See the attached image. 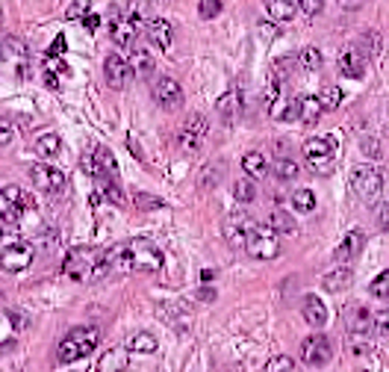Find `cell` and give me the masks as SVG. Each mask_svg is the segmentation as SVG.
I'll return each mask as SVG.
<instances>
[{
    "label": "cell",
    "mask_w": 389,
    "mask_h": 372,
    "mask_svg": "<svg viewBox=\"0 0 389 372\" xmlns=\"http://www.w3.org/2000/svg\"><path fill=\"white\" fill-rule=\"evenodd\" d=\"M109 263L115 272H160L162 251L145 240H133V243L109 248Z\"/></svg>",
    "instance_id": "cell-1"
},
{
    "label": "cell",
    "mask_w": 389,
    "mask_h": 372,
    "mask_svg": "<svg viewBox=\"0 0 389 372\" xmlns=\"http://www.w3.org/2000/svg\"><path fill=\"white\" fill-rule=\"evenodd\" d=\"M112 269L107 248H71L62 260V272L71 281H97Z\"/></svg>",
    "instance_id": "cell-2"
},
{
    "label": "cell",
    "mask_w": 389,
    "mask_h": 372,
    "mask_svg": "<svg viewBox=\"0 0 389 372\" xmlns=\"http://www.w3.org/2000/svg\"><path fill=\"white\" fill-rule=\"evenodd\" d=\"M97 343H100V331L95 325H80V328H74L62 337L56 358L62 364H74L80 358H86V354H92L97 349Z\"/></svg>",
    "instance_id": "cell-3"
},
{
    "label": "cell",
    "mask_w": 389,
    "mask_h": 372,
    "mask_svg": "<svg viewBox=\"0 0 389 372\" xmlns=\"http://www.w3.org/2000/svg\"><path fill=\"white\" fill-rule=\"evenodd\" d=\"M351 190L354 195H357L363 204H375V201L381 198L383 192V175L378 172L375 165H354V172H351Z\"/></svg>",
    "instance_id": "cell-4"
},
{
    "label": "cell",
    "mask_w": 389,
    "mask_h": 372,
    "mask_svg": "<svg viewBox=\"0 0 389 372\" xmlns=\"http://www.w3.org/2000/svg\"><path fill=\"white\" fill-rule=\"evenodd\" d=\"M207 133H210V122H207V115L192 112V115L183 122L180 133H177V145H180V151H183V154H195V151H198L201 145H204Z\"/></svg>",
    "instance_id": "cell-5"
},
{
    "label": "cell",
    "mask_w": 389,
    "mask_h": 372,
    "mask_svg": "<svg viewBox=\"0 0 389 372\" xmlns=\"http://www.w3.org/2000/svg\"><path fill=\"white\" fill-rule=\"evenodd\" d=\"M245 251L253 260H275L280 255V240H277V233L268 225H257V228H253V233L248 236Z\"/></svg>",
    "instance_id": "cell-6"
},
{
    "label": "cell",
    "mask_w": 389,
    "mask_h": 372,
    "mask_svg": "<svg viewBox=\"0 0 389 372\" xmlns=\"http://www.w3.org/2000/svg\"><path fill=\"white\" fill-rule=\"evenodd\" d=\"M333 157H336V145L330 136H313L304 142V160L313 172H328L333 165Z\"/></svg>",
    "instance_id": "cell-7"
},
{
    "label": "cell",
    "mask_w": 389,
    "mask_h": 372,
    "mask_svg": "<svg viewBox=\"0 0 389 372\" xmlns=\"http://www.w3.org/2000/svg\"><path fill=\"white\" fill-rule=\"evenodd\" d=\"M253 228H257V222L245 213V210H236L225 219V240L233 245V248H245L248 245V236L253 233Z\"/></svg>",
    "instance_id": "cell-8"
},
{
    "label": "cell",
    "mask_w": 389,
    "mask_h": 372,
    "mask_svg": "<svg viewBox=\"0 0 389 372\" xmlns=\"http://www.w3.org/2000/svg\"><path fill=\"white\" fill-rule=\"evenodd\" d=\"M32 257H36V248H32L30 243H21V240H4V269L6 272H24V269L32 263Z\"/></svg>",
    "instance_id": "cell-9"
},
{
    "label": "cell",
    "mask_w": 389,
    "mask_h": 372,
    "mask_svg": "<svg viewBox=\"0 0 389 372\" xmlns=\"http://www.w3.org/2000/svg\"><path fill=\"white\" fill-rule=\"evenodd\" d=\"M245 110V98H242V83L236 80L233 86L222 95V100H218V115H222L225 127H233L236 122H239V115Z\"/></svg>",
    "instance_id": "cell-10"
},
{
    "label": "cell",
    "mask_w": 389,
    "mask_h": 372,
    "mask_svg": "<svg viewBox=\"0 0 389 372\" xmlns=\"http://www.w3.org/2000/svg\"><path fill=\"white\" fill-rule=\"evenodd\" d=\"M330 354H333V346L325 334H313L301 346V361L307 366H325L330 361Z\"/></svg>",
    "instance_id": "cell-11"
},
{
    "label": "cell",
    "mask_w": 389,
    "mask_h": 372,
    "mask_svg": "<svg viewBox=\"0 0 389 372\" xmlns=\"http://www.w3.org/2000/svg\"><path fill=\"white\" fill-rule=\"evenodd\" d=\"M133 69H130V59L121 54H109L104 59V77H107V86L109 89H124L127 80H130Z\"/></svg>",
    "instance_id": "cell-12"
},
{
    "label": "cell",
    "mask_w": 389,
    "mask_h": 372,
    "mask_svg": "<svg viewBox=\"0 0 389 372\" xmlns=\"http://www.w3.org/2000/svg\"><path fill=\"white\" fill-rule=\"evenodd\" d=\"M30 178H32V183H36L42 192H59L62 186H65V175L59 172V168L47 165V163L30 165Z\"/></svg>",
    "instance_id": "cell-13"
},
{
    "label": "cell",
    "mask_w": 389,
    "mask_h": 372,
    "mask_svg": "<svg viewBox=\"0 0 389 372\" xmlns=\"http://www.w3.org/2000/svg\"><path fill=\"white\" fill-rule=\"evenodd\" d=\"M154 100L162 107V110H174L183 104V89L174 77H160L154 83Z\"/></svg>",
    "instance_id": "cell-14"
},
{
    "label": "cell",
    "mask_w": 389,
    "mask_h": 372,
    "mask_svg": "<svg viewBox=\"0 0 389 372\" xmlns=\"http://www.w3.org/2000/svg\"><path fill=\"white\" fill-rule=\"evenodd\" d=\"M336 65H340V74H345V77H363V71H366V57H363V50L357 47V42L354 45H345L342 50H340V59H336Z\"/></svg>",
    "instance_id": "cell-15"
},
{
    "label": "cell",
    "mask_w": 389,
    "mask_h": 372,
    "mask_svg": "<svg viewBox=\"0 0 389 372\" xmlns=\"http://www.w3.org/2000/svg\"><path fill=\"white\" fill-rule=\"evenodd\" d=\"M130 69H133V74H136V77L148 80L150 74H154V69H157V57H154V50H150L148 45H133Z\"/></svg>",
    "instance_id": "cell-16"
},
{
    "label": "cell",
    "mask_w": 389,
    "mask_h": 372,
    "mask_svg": "<svg viewBox=\"0 0 389 372\" xmlns=\"http://www.w3.org/2000/svg\"><path fill=\"white\" fill-rule=\"evenodd\" d=\"M145 33H148V42L154 45L157 50H168L172 42H174V30H172V24H168L165 18H150L145 24Z\"/></svg>",
    "instance_id": "cell-17"
},
{
    "label": "cell",
    "mask_w": 389,
    "mask_h": 372,
    "mask_svg": "<svg viewBox=\"0 0 389 372\" xmlns=\"http://www.w3.org/2000/svg\"><path fill=\"white\" fill-rule=\"evenodd\" d=\"M136 24H133L127 15H118V18H112V42L118 45V47H133L136 45Z\"/></svg>",
    "instance_id": "cell-18"
},
{
    "label": "cell",
    "mask_w": 389,
    "mask_h": 372,
    "mask_svg": "<svg viewBox=\"0 0 389 372\" xmlns=\"http://www.w3.org/2000/svg\"><path fill=\"white\" fill-rule=\"evenodd\" d=\"M304 319H307V325H313V328H321L328 322V308H325V301H321L318 296H304Z\"/></svg>",
    "instance_id": "cell-19"
},
{
    "label": "cell",
    "mask_w": 389,
    "mask_h": 372,
    "mask_svg": "<svg viewBox=\"0 0 389 372\" xmlns=\"http://www.w3.org/2000/svg\"><path fill=\"white\" fill-rule=\"evenodd\" d=\"M363 243H366V236L360 233V231H348L345 236H342V243H340V248H336V260L340 263H348V260H354L363 251Z\"/></svg>",
    "instance_id": "cell-20"
},
{
    "label": "cell",
    "mask_w": 389,
    "mask_h": 372,
    "mask_svg": "<svg viewBox=\"0 0 389 372\" xmlns=\"http://www.w3.org/2000/svg\"><path fill=\"white\" fill-rule=\"evenodd\" d=\"M375 319L378 316H371L366 308H351L348 316H345V322H348L351 334H371V328H375Z\"/></svg>",
    "instance_id": "cell-21"
},
{
    "label": "cell",
    "mask_w": 389,
    "mask_h": 372,
    "mask_svg": "<svg viewBox=\"0 0 389 372\" xmlns=\"http://www.w3.org/2000/svg\"><path fill=\"white\" fill-rule=\"evenodd\" d=\"M295 12H298V6L292 4V0H265V15H268V18H272L275 24L292 21Z\"/></svg>",
    "instance_id": "cell-22"
},
{
    "label": "cell",
    "mask_w": 389,
    "mask_h": 372,
    "mask_svg": "<svg viewBox=\"0 0 389 372\" xmlns=\"http://www.w3.org/2000/svg\"><path fill=\"white\" fill-rule=\"evenodd\" d=\"M242 172H245V178H251V180H260V178H265V172H268V163H265V157L260 154V151H251V154L242 157Z\"/></svg>",
    "instance_id": "cell-23"
},
{
    "label": "cell",
    "mask_w": 389,
    "mask_h": 372,
    "mask_svg": "<svg viewBox=\"0 0 389 372\" xmlns=\"http://www.w3.org/2000/svg\"><path fill=\"white\" fill-rule=\"evenodd\" d=\"M328 293H342L345 286H351V269L348 266H340V269H330V272L321 278Z\"/></svg>",
    "instance_id": "cell-24"
},
{
    "label": "cell",
    "mask_w": 389,
    "mask_h": 372,
    "mask_svg": "<svg viewBox=\"0 0 389 372\" xmlns=\"http://www.w3.org/2000/svg\"><path fill=\"white\" fill-rule=\"evenodd\" d=\"M100 372H121L127 369V349H109L104 358H100Z\"/></svg>",
    "instance_id": "cell-25"
},
{
    "label": "cell",
    "mask_w": 389,
    "mask_h": 372,
    "mask_svg": "<svg viewBox=\"0 0 389 372\" xmlns=\"http://www.w3.org/2000/svg\"><path fill=\"white\" fill-rule=\"evenodd\" d=\"M321 112H325V107H321L318 95H307V98H304V104H301V122L304 124H316L318 118H321Z\"/></svg>",
    "instance_id": "cell-26"
},
{
    "label": "cell",
    "mask_w": 389,
    "mask_h": 372,
    "mask_svg": "<svg viewBox=\"0 0 389 372\" xmlns=\"http://www.w3.org/2000/svg\"><path fill=\"white\" fill-rule=\"evenodd\" d=\"M59 151H62V139L56 136V133H44V136H39L36 139V154L39 157H56L59 154Z\"/></svg>",
    "instance_id": "cell-27"
},
{
    "label": "cell",
    "mask_w": 389,
    "mask_h": 372,
    "mask_svg": "<svg viewBox=\"0 0 389 372\" xmlns=\"http://www.w3.org/2000/svg\"><path fill=\"white\" fill-rule=\"evenodd\" d=\"M127 349L136 351V354H150V351H157V337L148 334V331H139V334L130 337V346Z\"/></svg>",
    "instance_id": "cell-28"
},
{
    "label": "cell",
    "mask_w": 389,
    "mask_h": 372,
    "mask_svg": "<svg viewBox=\"0 0 389 372\" xmlns=\"http://www.w3.org/2000/svg\"><path fill=\"white\" fill-rule=\"evenodd\" d=\"M268 228H272L275 233H295V219L286 210H272V216H268Z\"/></svg>",
    "instance_id": "cell-29"
},
{
    "label": "cell",
    "mask_w": 389,
    "mask_h": 372,
    "mask_svg": "<svg viewBox=\"0 0 389 372\" xmlns=\"http://www.w3.org/2000/svg\"><path fill=\"white\" fill-rule=\"evenodd\" d=\"M233 198L239 201V204H251V201L257 198V186H253V180H251V178L236 180V183H233Z\"/></svg>",
    "instance_id": "cell-30"
},
{
    "label": "cell",
    "mask_w": 389,
    "mask_h": 372,
    "mask_svg": "<svg viewBox=\"0 0 389 372\" xmlns=\"http://www.w3.org/2000/svg\"><path fill=\"white\" fill-rule=\"evenodd\" d=\"M357 47L363 50L366 59L378 57V50H381V36H378V30H366L363 36H360V42H357Z\"/></svg>",
    "instance_id": "cell-31"
},
{
    "label": "cell",
    "mask_w": 389,
    "mask_h": 372,
    "mask_svg": "<svg viewBox=\"0 0 389 372\" xmlns=\"http://www.w3.org/2000/svg\"><path fill=\"white\" fill-rule=\"evenodd\" d=\"M318 100H321V107H325V112L340 110V104H342V89H340V86H325V89L318 92Z\"/></svg>",
    "instance_id": "cell-32"
},
{
    "label": "cell",
    "mask_w": 389,
    "mask_h": 372,
    "mask_svg": "<svg viewBox=\"0 0 389 372\" xmlns=\"http://www.w3.org/2000/svg\"><path fill=\"white\" fill-rule=\"evenodd\" d=\"M275 175H277L280 180H295V178L301 175V168H298V163L289 160V157H277V160H275Z\"/></svg>",
    "instance_id": "cell-33"
},
{
    "label": "cell",
    "mask_w": 389,
    "mask_h": 372,
    "mask_svg": "<svg viewBox=\"0 0 389 372\" xmlns=\"http://www.w3.org/2000/svg\"><path fill=\"white\" fill-rule=\"evenodd\" d=\"M292 207L298 213H313L316 210V195L310 190H295L292 192Z\"/></svg>",
    "instance_id": "cell-34"
},
{
    "label": "cell",
    "mask_w": 389,
    "mask_h": 372,
    "mask_svg": "<svg viewBox=\"0 0 389 372\" xmlns=\"http://www.w3.org/2000/svg\"><path fill=\"white\" fill-rule=\"evenodd\" d=\"M97 186H100V192L107 195V201H112V204H124V195H121V190H118L115 178H97Z\"/></svg>",
    "instance_id": "cell-35"
},
{
    "label": "cell",
    "mask_w": 389,
    "mask_h": 372,
    "mask_svg": "<svg viewBox=\"0 0 389 372\" xmlns=\"http://www.w3.org/2000/svg\"><path fill=\"white\" fill-rule=\"evenodd\" d=\"M298 65L301 69H307V71H316V69H321V54L316 47H304L298 54Z\"/></svg>",
    "instance_id": "cell-36"
},
{
    "label": "cell",
    "mask_w": 389,
    "mask_h": 372,
    "mask_svg": "<svg viewBox=\"0 0 389 372\" xmlns=\"http://www.w3.org/2000/svg\"><path fill=\"white\" fill-rule=\"evenodd\" d=\"M369 293L375 298H389V269H383V272L369 284Z\"/></svg>",
    "instance_id": "cell-37"
},
{
    "label": "cell",
    "mask_w": 389,
    "mask_h": 372,
    "mask_svg": "<svg viewBox=\"0 0 389 372\" xmlns=\"http://www.w3.org/2000/svg\"><path fill=\"white\" fill-rule=\"evenodd\" d=\"M145 12H148V0H130L127 9H124V15H127V18L136 24V27H139V21L145 18Z\"/></svg>",
    "instance_id": "cell-38"
},
{
    "label": "cell",
    "mask_w": 389,
    "mask_h": 372,
    "mask_svg": "<svg viewBox=\"0 0 389 372\" xmlns=\"http://www.w3.org/2000/svg\"><path fill=\"white\" fill-rule=\"evenodd\" d=\"M292 369H295V361L289 354H277V358H272L265 364V372H292Z\"/></svg>",
    "instance_id": "cell-39"
},
{
    "label": "cell",
    "mask_w": 389,
    "mask_h": 372,
    "mask_svg": "<svg viewBox=\"0 0 389 372\" xmlns=\"http://www.w3.org/2000/svg\"><path fill=\"white\" fill-rule=\"evenodd\" d=\"M360 148H363V154H366L369 160H383V148H381V142H378L375 136H363Z\"/></svg>",
    "instance_id": "cell-40"
},
{
    "label": "cell",
    "mask_w": 389,
    "mask_h": 372,
    "mask_svg": "<svg viewBox=\"0 0 389 372\" xmlns=\"http://www.w3.org/2000/svg\"><path fill=\"white\" fill-rule=\"evenodd\" d=\"M89 6H92V0H74V4L68 6V12H65V18H68V21L86 18V15H92V12H89Z\"/></svg>",
    "instance_id": "cell-41"
},
{
    "label": "cell",
    "mask_w": 389,
    "mask_h": 372,
    "mask_svg": "<svg viewBox=\"0 0 389 372\" xmlns=\"http://www.w3.org/2000/svg\"><path fill=\"white\" fill-rule=\"evenodd\" d=\"M225 6H222V0H201V6H198V12H201V18H215L218 12H222Z\"/></svg>",
    "instance_id": "cell-42"
},
{
    "label": "cell",
    "mask_w": 389,
    "mask_h": 372,
    "mask_svg": "<svg viewBox=\"0 0 389 372\" xmlns=\"http://www.w3.org/2000/svg\"><path fill=\"white\" fill-rule=\"evenodd\" d=\"M301 104H304V98H292L289 107H286L277 118H280V122H292V118H301Z\"/></svg>",
    "instance_id": "cell-43"
},
{
    "label": "cell",
    "mask_w": 389,
    "mask_h": 372,
    "mask_svg": "<svg viewBox=\"0 0 389 372\" xmlns=\"http://www.w3.org/2000/svg\"><path fill=\"white\" fill-rule=\"evenodd\" d=\"M44 71L47 74H68V65L59 57H44Z\"/></svg>",
    "instance_id": "cell-44"
},
{
    "label": "cell",
    "mask_w": 389,
    "mask_h": 372,
    "mask_svg": "<svg viewBox=\"0 0 389 372\" xmlns=\"http://www.w3.org/2000/svg\"><path fill=\"white\" fill-rule=\"evenodd\" d=\"M136 207H142V210H157V207H162V201L160 198H154V195H145V192H136Z\"/></svg>",
    "instance_id": "cell-45"
},
{
    "label": "cell",
    "mask_w": 389,
    "mask_h": 372,
    "mask_svg": "<svg viewBox=\"0 0 389 372\" xmlns=\"http://www.w3.org/2000/svg\"><path fill=\"white\" fill-rule=\"evenodd\" d=\"M298 6H301L304 15H310V18H313V15H318L321 9H325V4H321V0H298Z\"/></svg>",
    "instance_id": "cell-46"
},
{
    "label": "cell",
    "mask_w": 389,
    "mask_h": 372,
    "mask_svg": "<svg viewBox=\"0 0 389 372\" xmlns=\"http://www.w3.org/2000/svg\"><path fill=\"white\" fill-rule=\"evenodd\" d=\"M6 50H9V54H15V57H24L27 54V47H24V42L21 39H12V36H6Z\"/></svg>",
    "instance_id": "cell-47"
},
{
    "label": "cell",
    "mask_w": 389,
    "mask_h": 372,
    "mask_svg": "<svg viewBox=\"0 0 389 372\" xmlns=\"http://www.w3.org/2000/svg\"><path fill=\"white\" fill-rule=\"evenodd\" d=\"M260 33H263V39H265V42H272V39H277V36H280L277 24H260Z\"/></svg>",
    "instance_id": "cell-48"
},
{
    "label": "cell",
    "mask_w": 389,
    "mask_h": 372,
    "mask_svg": "<svg viewBox=\"0 0 389 372\" xmlns=\"http://www.w3.org/2000/svg\"><path fill=\"white\" fill-rule=\"evenodd\" d=\"M59 54H65V36H56L54 45H50V50H47V57H59Z\"/></svg>",
    "instance_id": "cell-49"
},
{
    "label": "cell",
    "mask_w": 389,
    "mask_h": 372,
    "mask_svg": "<svg viewBox=\"0 0 389 372\" xmlns=\"http://www.w3.org/2000/svg\"><path fill=\"white\" fill-rule=\"evenodd\" d=\"M336 4H340L342 9H348V12H354V9H360L366 0H336Z\"/></svg>",
    "instance_id": "cell-50"
},
{
    "label": "cell",
    "mask_w": 389,
    "mask_h": 372,
    "mask_svg": "<svg viewBox=\"0 0 389 372\" xmlns=\"http://www.w3.org/2000/svg\"><path fill=\"white\" fill-rule=\"evenodd\" d=\"M83 21H86V27H89V30H97V27H100V18H97L95 12H92V15H86V18H83Z\"/></svg>",
    "instance_id": "cell-51"
},
{
    "label": "cell",
    "mask_w": 389,
    "mask_h": 372,
    "mask_svg": "<svg viewBox=\"0 0 389 372\" xmlns=\"http://www.w3.org/2000/svg\"><path fill=\"white\" fill-rule=\"evenodd\" d=\"M12 142V124H9V118H4V145Z\"/></svg>",
    "instance_id": "cell-52"
},
{
    "label": "cell",
    "mask_w": 389,
    "mask_h": 372,
    "mask_svg": "<svg viewBox=\"0 0 389 372\" xmlns=\"http://www.w3.org/2000/svg\"><path fill=\"white\" fill-rule=\"evenodd\" d=\"M381 228L389 231V207H381Z\"/></svg>",
    "instance_id": "cell-53"
},
{
    "label": "cell",
    "mask_w": 389,
    "mask_h": 372,
    "mask_svg": "<svg viewBox=\"0 0 389 372\" xmlns=\"http://www.w3.org/2000/svg\"><path fill=\"white\" fill-rule=\"evenodd\" d=\"M44 80H47V86H50V89H56V86H59V77H56V74H47V71H44Z\"/></svg>",
    "instance_id": "cell-54"
},
{
    "label": "cell",
    "mask_w": 389,
    "mask_h": 372,
    "mask_svg": "<svg viewBox=\"0 0 389 372\" xmlns=\"http://www.w3.org/2000/svg\"><path fill=\"white\" fill-rule=\"evenodd\" d=\"M198 298H204V301H213L215 298V290H210V286H207V290H201V296Z\"/></svg>",
    "instance_id": "cell-55"
}]
</instances>
